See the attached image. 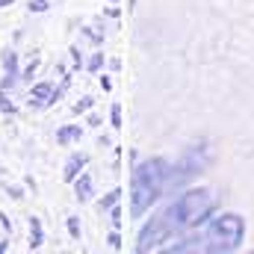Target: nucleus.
<instances>
[{"instance_id": "obj_1", "label": "nucleus", "mask_w": 254, "mask_h": 254, "mask_svg": "<svg viewBox=\"0 0 254 254\" xmlns=\"http://www.w3.org/2000/svg\"><path fill=\"white\" fill-rule=\"evenodd\" d=\"M169 169L172 163L163 157H151L136 163L133 175H130V216L139 219L151 210V204L163 195L166 184H169Z\"/></svg>"}, {"instance_id": "obj_2", "label": "nucleus", "mask_w": 254, "mask_h": 254, "mask_svg": "<svg viewBox=\"0 0 254 254\" xmlns=\"http://www.w3.org/2000/svg\"><path fill=\"white\" fill-rule=\"evenodd\" d=\"M213 210H216L213 192L210 190H190V192H184L178 201H172V204L163 210V216H166V222L172 225V231L178 234V231L204 225V222L213 216Z\"/></svg>"}, {"instance_id": "obj_3", "label": "nucleus", "mask_w": 254, "mask_h": 254, "mask_svg": "<svg viewBox=\"0 0 254 254\" xmlns=\"http://www.w3.org/2000/svg\"><path fill=\"white\" fill-rule=\"evenodd\" d=\"M246 240V219L240 213H219L207 225L204 252H237Z\"/></svg>"}, {"instance_id": "obj_4", "label": "nucleus", "mask_w": 254, "mask_h": 254, "mask_svg": "<svg viewBox=\"0 0 254 254\" xmlns=\"http://www.w3.org/2000/svg\"><path fill=\"white\" fill-rule=\"evenodd\" d=\"M210 163H213V148L210 145H192V148H187L175 160V166L169 169V184L166 187H178V184L190 181L195 175H201Z\"/></svg>"}, {"instance_id": "obj_5", "label": "nucleus", "mask_w": 254, "mask_h": 254, "mask_svg": "<svg viewBox=\"0 0 254 254\" xmlns=\"http://www.w3.org/2000/svg\"><path fill=\"white\" fill-rule=\"evenodd\" d=\"M172 237H175V231H172V225L166 222V216L160 213V216H154V219L139 231L136 252H154V249H160L163 243H169Z\"/></svg>"}, {"instance_id": "obj_6", "label": "nucleus", "mask_w": 254, "mask_h": 254, "mask_svg": "<svg viewBox=\"0 0 254 254\" xmlns=\"http://www.w3.org/2000/svg\"><path fill=\"white\" fill-rule=\"evenodd\" d=\"M3 71H6V77L0 80V89L6 92V89H12V86H15V80L21 77V71H18V54H15V51H9V48L3 51Z\"/></svg>"}, {"instance_id": "obj_7", "label": "nucleus", "mask_w": 254, "mask_h": 254, "mask_svg": "<svg viewBox=\"0 0 254 254\" xmlns=\"http://www.w3.org/2000/svg\"><path fill=\"white\" fill-rule=\"evenodd\" d=\"M86 163H89V157H86V154H71V157H68V163H65V169H63V181H65V184H74V181L80 178V172L86 169Z\"/></svg>"}, {"instance_id": "obj_8", "label": "nucleus", "mask_w": 254, "mask_h": 254, "mask_svg": "<svg viewBox=\"0 0 254 254\" xmlns=\"http://www.w3.org/2000/svg\"><path fill=\"white\" fill-rule=\"evenodd\" d=\"M92 195H95V181H92V175L80 172V178L74 181V198H77V201H89Z\"/></svg>"}, {"instance_id": "obj_9", "label": "nucleus", "mask_w": 254, "mask_h": 254, "mask_svg": "<svg viewBox=\"0 0 254 254\" xmlns=\"http://www.w3.org/2000/svg\"><path fill=\"white\" fill-rule=\"evenodd\" d=\"M80 136H83V127H80V125H65V127L57 130V145H63V148H65V145L77 142Z\"/></svg>"}, {"instance_id": "obj_10", "label": "nucleus", "mask_w": 254, "mask_h": 254, "mask_svg": "<svg viewBox=\"0 0 254 254\" xmlns=\"http://www.w3.org/2000/svg\"><path fill=\"white\" fill-rule=\"evenodd\" d=\"M51 92H54V86H51L48 80L36 83V86L30 89V104H48V101H51Z\"/></svg>"}, {"instance_id": "obj_11", "label": "nucleus", "mask_w": 254, "mask_h": 254, "mask_svg": "<svg viewBox=\"0 0 254 254\" xmlns=\"http://www.w3.org/2000/svg\"><path fill=\"white\" fill-rule=\"evenodd\" d=\"M42 243H45V228H42V222L36 216H30V252L42 249Z\"/></svg>"}, {"instance_id": "obj_12", "label": "nucleus", "mask_w": 254, "mask_h": 254, "mask_svg": "<svg viewBox=\"0 0 254 254\" xmlns=\"http://www.w3.org/2000/svg\"><path fill=\"white\" fill-rule=\"evenodd\" d=\"M122 195H125L122 190H113V192H107V195L101 198V204H98V210H101V213H110V207H116V204L122 201Z\"/></svg>"}, {"instance_id": "obj_13", "label": "nucleus", "mask_w": 254, "mask_h": 254, "mask_svg": "<svg viewBox=\"0 0 254 254\" xmlns=\"http://www.w3.org/2000/svg\"><path fill=\"white\" fill-rule=\"evenodd\" d=\"M65 228H68V237H71V240H80L83 231H80V219H77V216H68V219H65Z\"/></svg>"}, {"instance_id": "obj_14", "label": "nucleus", "mask_w": 254, "mask_h": 254, "mask_svg": "<svg viewBox=\"0 0 254 254\" xmlns=\"http://www.w3.org/2000/svg\"><path fill=\"white\" fill-rule=\"evenodd\" d=\"M92 107H95V98H89V95H86V98H80V101L74 104V113H77V116H83V113H89Z\"/></svg>"}, {"instance_id": "obj_15", "label": "nucleus", "mask_w": 254, "mask_h": 254, "mask_svg": "<svg viewBox=\"0 0 254 254\" xmlns=\"http://www.w3.org/2000/svg\"><path fill=\"white\" fill-rule=\"evenodd\" d=\"M110 125L116 127H122V104H113V110H110Z\"/></svg>"}, {"instance_id": "obj_16", "label": "nucleus", "mask_w": 254, "mask_h": 254, "mask_svg": "<svg viewBox=\"0 0 254 254\" xmlns=\"http://www.w3.org/2000/svg\"><path fill=\"white\" fill-rule=\"evenodd\" d=\"M86 68H89V71H101V68H104V54H92L89 63H86Z\"/></svg>"}, {"instance_id": "obj_17", "label": "nucleus", "mask_w": 254, "mask_h": 254, "mask_svg": "<svg viewBox=\"0 0 254 254\" xmlns=\"http://www.w3.org/2000/svg\"><path fill=\"white\" fill-rule=\"evenodd\" d=\"M0 110H3V113H9V116L15 113V104L6 98V92H3V89H0Z\"/></svg>"}, {"instance_id": "obj_18", "label": "nucleus", "mask_w": 254, "mask_h": 254, "mask_svg": "<svg viewBox=\"0 0 254 254\" xmlns=\"http://www.w3.org/2000/svg\"><path fill=\"white\" fill-rule=\"evenodd\" d=\"M110 222H113L116 231L122 228V210H119V207H110Z\"/></svg>"}, {"instance_id": "obj_19", "label": "nucleus", "mask_w": 254, "mask_h": 254, "mask_svg": "<svg viewBox=\"0 0 254 254\" xmlns=\"http://www.w3.org/2000/svg\"><path fill=\"white\" fill-rule=\"evenodd\" d=\"M68 54H71V63H74V68H83V54H80V48H77V45H74Z\"/></svg>"}, {"instance_id": "obj_20", "label": "nucleus", "mask_w": 254, "mask_h": 254, "mask_svg": "<svg viewBox=\"0 0 254 254\" xmlns=\"http://www.w3.org/2000/svg\"><path fill=\"white\" fill-rule=\"evenodd\" d=\"M36 71H39V60H33V63H30L27 68H24V74H21V80H33V74H36Z\"/></svg>"}, {"instance_id": "obj_21", "label": "nucleus", "mask_w": 254, "mask_h": 254, "mask_svg": "<svg viewBox=\"0 0 254 254\" xmlns=\"http://www.w3.org/2000/svg\"><path fill=\"white\" fill-rule=\"evenodd\" d=\"M107 246H110V249H116V252L122 249V237H119V231H113V234L107 237Z\"/></svg>"}, {"instance_id": "obj_22", "label": "nucleus", "mask_w": 254, "mask_h": 254, "mask_svg": "<svg viewBox=\"0 0 254 254\" xmlns=\"http://www.w3.org/2000/svg\"><path fill=\"white\" fill-rule=\"evenodd\" d=\"M51 0H30V12H45Z\"/></svg>"}, {"instance_id": "obj_23", "label": "nucleus", "mask_w": 254, "mask_h": 254, "mask_svg": "<svg viewBox=\"0 0 254 254\" xmlns=\"http://www.w3.org/2000/svg\"><path fill=\"white\" fill-rule=\"evenodd\" d=\"M98 83H101V92H113V77H107V74H104Z\"/></svg>"}, {"instance_id": "obj_24", "label": "nucleus", "mask_w": 254, "mask_h": 254, "mask_svg": "<svg viewBox=\"0 0 254 254\" xmlns=\"http://www.w3.org/2000/svg\"><path fill=\"white\" fill-rule=\"evenodd\" d=\"M83 36H86V39H92L95 45H101V42H104V33H92V30H86Z\"/></svg>"}, {"instance_id": "obj_25", "label": "nucleus", "mask_w": 254, "mask_h": 254, "mask_svg": "<svg viewBox=\"0 0 254 254\" xmlns=\"http://www.w3.org/2000/svg\"><path fill=\"white\" fill-rule=\"evenodd\" d=\"M86 122H89V125H92V127H101V116H95V113H92V116H89Z\"/></svg>"}, {"instance_id": "obj_26", "label": "nucleus", "mask_w": 254, "mask_h": 254, "mask_svg": "<svg viewBox=\"0 0 254 254\" xmlns=\"http://www.w3.org/2000/svg\"><path fill=\"white\" fill-rule=\"evenodd\" d=\"M9 195H12V198H24V195H21V187H12V190H9Z\"/></svg>"}, {"instance_id": "obj_27", "label": "nucleus", "mask_w": 254, "mask_h": 254, "mask_svg": "<svg viewBox=\"0 0 254 254\" xmlns=\"http://www.w3.org/2000/svg\"><path fill=\"white\" fill-rule=\"evenodd\" d=\"M15 0H0V9H6V6H12Z\"/></svg>"}, {"instance_id": "obj_28", "label": "nucleus", "mask_w": 254, "mask_h": 254, "mask_svg": "<svg viewBox=\"0 0 254 254\" xmlns=\"http://www.w3.org/2000/svg\"><path fill=\"white\" fill-rule=\"evenodd\" d=\"M6 249H9V243H6V240H0V254L6 252Z\"/></svg>"}]
</instances>
